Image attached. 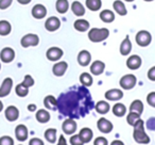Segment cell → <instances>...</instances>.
Segmentation results:
<instances>
[{
	"mask_svg": "<svg viewBox=\"0 0 155 145\" xmlns=\"http://www.w3.org/2000/svg\"><path fill=\"white\" fill-rule=\"evenodd\" d=\"M13 0H0V10H5L11 7Z\"/></svg>",
	"mask_w": 155,
	"mask_h": 145,
	"instance_id": "cell-44",
	"label": "cell"
},
{
	"mask_svg": "<svg viewBox=\"0 0 155 145\" xmlns=\"http://www.w3.org/2000/svg\"><path fill=\"white\" fill-rule=\"evenodd\" d=\"M95 110H96V112L99 113V114L104 115L110 112V104H108V102H106V100H99V102L96 104Z\"/></svg>",
	"mask_w": 155,
	"mask_h": 145,
	"instance_id": "cell-24",
	"label": "cell"
},
{
	"mask_svg": "<svg viewBox=\"0 0 155 145\" xmlns=\"http://www.w3.org/2000/svg\"><path fill=\"white\" fill-rule=\"evenodd\" d=\"M133 130V139L138 144H149L151 141L150 136L147 134L146 128H144V122L141 119L134 125Z\"/></svg>",
	"mask_w": 155,
	"mask_h": 145,
	"instance_id": "cell-1",
	"label": "cell"
},
{
	"mask_svg": "<svg viewBox=\"0 0 155 145\" xmlns=\"http://www.w3.org/2000/svg\"><path fill=\"white\" fill-rule=\"evenodd\" d=\"M0 69H1V63H0Z\"/></svg>",
	"mask_w": 155,
	"mask_h": 145,
	"instance_id": "cell-54",
	"label": "cell"
},
{
	"mask_svg": "<svg viewBox=\"0 0 155 145\" xmlns=\"http://www.w3.org/2000/svg\"><path fill=\"white\" fill-rule=\"evenodd\" d=\"M5 119L9 122H15L19 117V110L15 106H9L5 111Z\"/></svg>",
	"mask_w": 155,
	"mask_h": 145,
	"instance_id": "cell-19",
	"label": "cell"
},
{
	"mask_svg": "<svg viewBox=\"0 0 155 145\" xmlns=\"http://www.w3.org/2000/svg\"><path fill=\"white\" fill-rule=\"evenodd\" d=\"M12 88H13V79L7 77L5 80L1 83V87H0V98L7 97L12 91Z\"/></svg>",
	"mask_w": 155,
	"mask_h": 145,
	"instance_id": "cell-11",
	"label": "cell"
},
{
	"mask_svg": "<svg viewBox=\"0 0 155 145\" xmlns=\"http://www.w3.org/2000/svg\"><path fill=\"white\" fill-rule=\"evenodd\" d=\"M0 145H14V140L10 136H3L0 138Z\"/></svg>",
	"mask_w": 155,
	"mask_h": 145,
	"instance_id": "cell-41",
	"label": "cell"
},
{
	"mask_svg": "<svg viewBox=\"0 0 155 145\" xmlns=\"http://www.w3.org/2000/svg\"><path fill=\"white\" fill-rule=\"evenodd\" d=\"M115 13L112 10H103L100 13V19L105 24H110L115 20Z\"/></svg>",
	"mask_w": 155,
	"mask_h": 145,
	"instance_id": "cell-28",
	"label": "cell"
},
{
	"mask_svg": "<svg viewBox=\"0 0 155 145\" xmlns=\"http://www.w3.org/2000/svg\"><path fill=\"white\" fill-rule=\"evenodd\" d=\"M20 5H29V3L32 1V0H17Z\"/></svg>",
	"mask_w": 155,
	"mask_h": 145,
	"instance_id": "cell-50",
	"label": "cell"
},
{
	"mask_svg": "<svg viewBox=\"0 0 155 145\" xmlns=\"http://www.w3.org/2000/svg\"><path fill=\"white\" fill-rule=\"evenodd\" d=\"M110 145H124V143H123L122 141H120V140H114Z\"/></svg>",
	"mask_w": 155,
	"mask_h": 145,
	"instance_id": "cell-49",
	"label": "cell"
},
{
	"mask_svg": "<svg viewBox=\"0 0 155 145\" xmlns=\"http://www.w3.org/2000/svg\"><path fill=\"white\" fill-rule=\"evenodd\" d=\"M104 97L108 102H118L123 98V92L120 89H110L105 92Z\"/></svg>",
	"mask_w": 155,
	"mask_h": 145,
	"instance_id": "cell-10",
	"label": "cell"
},
{
	"mask_svg": "<svg viewBox=\"0 0 155 145\" xmlns=\"http://www.w3.org/2000/svg\"><path fill=\"white\" fill-rule=\"evenodd\" d=\"M112 111H113V114L117 117H122L127 114V107L124 106L123 104L121 102H117L113 106L112 108Z\"/></svg>",
	"mask_w": 155,
	"mask_h": 145,
	"instance_id": "cell-29",
	"label": "cell"
},
{
	"mask_svg": "<svg viewBox=\"0 0 155 145\" xmlns=\"http://www.w3.org/2000/svg\"><path fill=\"white\" fill-rule=\"evenodd\" d=\"M15 59V51L11 47H5L0 51V60L3 63H11Z\"/></svg>",
	"mask_w": 155,
	"mask_h": 145,
	"instance_id": "cell-13",
	"label": "cell"
},
{
	"mask_svg": "<svg viewBox=\"0 0 155 145\" xmlns=\"http://www.w3.org/2000/svg\"><path fill=\"white\" fill-rule=\"evenodd\" d=\"M2 110H3V104H2V102L0 100V112H1Z\"/></svg>",
	"mask_w": 155,
	"mask_h": 145,
	"instance_id": "cell-51",
	"label": "cell"
},
{
	"mask_svg": "<svg viewBox=\"0 0 155 145\" xmlns=\"http://www.w3.org/2000/svg\"><path fill=\"white\" fill-rule=\"evenodd\" d=\"M110 36L107 28H91L88 31V39L93 43H101Z\"/></svg>",
	"mask_w": 155,
	"mask_h": 145,
	"instance_id": "cell-2",
	"label": "cell"
},
{
	"mask_svg": "<svg viewBox=\"0 0 155 145\" xmlns=\"http://www.w3.org/2000/svg\"><path fill=\"white\" fill-rule=\"evenodd\" d=\"M78 129V124L74 121V119H71V117H67L62 124V130L65 134H68V136H72L75 133Z\"/></svg>",
	"mask_w": 155,
	"mask_h": 145,
	"instance_id": "cell-6",
	"label": "cell"
},
{
	"mask_svg": "<svg viewBox=\"0 0 155 145\" xmlns=\"http://www.w3.org/2000/svg\"><path fill=\"white\" fill-rule=\"evenodd\" d=\"M143 109H144L143 104H142V102L139 99L133 100V102H131V105H130V112H136L141 115L142 112H143Z\"/></svg>",
	"mask_w": 155,
	"mask_h": 145,
	"instance_id": "cell-30",
	"label": "cell"
},
{
	"mask_svg": "<svg viewBox=\"0 0 155 145\" xmlns=\"http://www.w3.org/2000/svg\"><path fill=\"white\" fill-rule=\"evenodd\" d=\"M97 127L99 129V131L101 133H104V134H108L113 131L114 129V125L113 123L110 121V119H105V117H100L97 122Z\"/></svg>",
	"mask_w": 155,
	"mask_h": 145,
	"instance_id": "cell-7",
	"label": "cell"
},
{
	"mask_svg": "<svg viewBox=\"0 0 155 145\" xmlns=\"http://www.w3.org/2000/svg\"><path fill=\"white\" fill-rule=\"evenodd\" d=\"M113 8H114L115 12H116L117 14H119V15L125 16L127 14V8H125L124 3H123L121 0H116V1H114V3H113Z\"/></svg>",
	"mask_w": 155,
	"mask_h": 145,
	"instance_id": "cell-31",
	"label": "cell"
},
{
	"mask_svg": "<svg viewBox=\"0 0 155 145\" xmlns=\"http://www.w3.org/2000/svg\"><path fill=\"white\" fill-rule=\"evenodd\" d=\"M147 76H148V79L151 81H155V66H152L150 69L148 71V74H147Z\"/></svg>",
	"mask_w": 155,
	"mask_h": 145,
	"instance_id": "cell-46",
	"label": "cell"
},
{
	"mask_svg": "<svg viewBox=\"0 0 155 145\" xmlns=\"http://www.w3.org/2000/svg\"><path fill=\"white\" fill-rule=\"evenodd\" d=\"M36 105H34V104H31V105H29L28 106V110L30 111V112H34V111H36Z\"/></svg>",
	"mask_w": 155,
	"mask_h": 145,
	"instance_id": "cell-48",
	"label": "cell"
},
{
	"mask_svg": "<svg viewBox=\"0 0 155 145\" xmlns=\"http://www.w3.org/2000/svg\"><path fill=\"white\" fill-rule=\"evenodd\" d=\"M143 1H147V2H151V1H153V0H143Z\"/></svg>",
	"mask_w": 155,
	"mask_h": 145,
	"instance_id": "cell-53",
	"label": "cell"
},
{
	"mask_svg": "<svg viewBox=\"0 0 155 145\" xmlns=\"http://www.w3.org/2000/svg\"><path fill=\"white\" fill-rule=\"evenodd\" d=\"M15 136L19 142H25V141L28 140V136H29V130L27 128V126L20 125L16 126L15 128Z\"/></svg>",
	"mask_w": 155,
	"mask_h": 145,
	"instance_id": "cell-17",
	"label": "cell"
},
{
	"mask_svg": "<svg viewBox=\"0 0 155 145\" xmlns=\"http://www.w3.org/2000/svg\"><path fill=\"white\" fill-rule=\"evenodd\" d=\"M71 11L78 17H81V16L85 15V8L80 1H73L71 3Z\"/></svg>",
	"mask_w": 155,
	"mask_h": 145,
	"instance_id": "cell-26",
	"label": "cell"
},
{
	"mask_svg": "<svg viewBox=\"0 0 155 145\" xmlns=\"http://www.w3.org/2000/svg\"><path fill=\"white\" fill-rule=\"evenodd\" d=\"M142 64V60L139 56L137 54H132L127 58V66L129 69H132V71H136V69L140 68Z\"/></svg>",
	"mask_w": 155,
	"mask_h": 145,
	"instance_id": "cell-16",
	"label": "cell"
},
{
	"mask_svg": "<svg viewBox=\"0 0 155 145\" xmlns=\"http://www.w3.org/2000/svg\"><path fill=\"white\" fill-rule=\"evenodd\" d=\"M12 31V26L8 20H0V35L1 36H5L9 35Z\"/></svg>",
	"mask_w": 155,
	"mask_h": 145,
	"instance_id": "cell-34",
	"label": "cell"
},
{
	"mask_svg": "<svg viewBox=\"0 0 155 145\" xmlns=\"http://www.w3.org/2000/svg\"><path fill=\"white\" fill-rule=\"evenodd\" d=\"M44 136H45L47 142L54 144V143H56V140H58V130L55 128H48L44 132Z\"/></svg>",
	"mask_w": 155,
	"mask_h": 145,
	"instance_id": "cell-27",
	"label": "cell"
},
{
	"mask_svg": "<svg viewBox=\"0 0 155 145\" xmlns=\"http://www.w3.org/2000/svg\"><path fill=\"white\" fill-rule=\"evenodd\" d=\"M144 128L150 131H155V117L151 116L147 119V122L144 123Z\"/></svg>",
	"mask_w": 155,
	"mask_h": 145,
	"instance_id": "cell-38",
	"label": "cell"
},
{
	"mask_svg": "<svg viewBox=\"0 0 155 145\" xmlns=\"http://www.w3.org/2000/svg\"><path fill=\"white\" fill-rule=\"evenodd\" d=\"M73 27H74L75 30L79 31V32H86V31L91 28V25H89V22H87L86 19L80 18V19H77L73 22Z\"/></svg>",
	"mask_w": 155,
	"mask_h": 145,
	"instance_id": "cell-25",
	"label": "cell"
},
{
	"mask_svg": "<svg viewBox=\"0 0 155 145\" xmlns=\"http://www.w3.org/2000/svg\"><path fill=\"white\" fill-rule=\"evenodd\" d=\"M55 9L60 14H65L69 10V2L68 0H56Z\"/></svg>",
	"mask_w": 155,
	"mask_h": 145,
	"instance_id": "cell-32",
	"label": "cell"
},
{
	"mask_svg": "<svg viewBox=\"0 0 155 145\" xmlns=\"http://www.w3.org/2000/svg\"><path fill=\"white\" fill-rule=\"evenodd\" d=\"M147 102L150 107L155 108V92H150L147 95Z\"/></svg>",
	"mask_w": 155,
	"mask_h": 145,
	"instance_id": "cell-42",
	"label": "cell"
},
{
	"mask_svg": "<svg viewBox=\"0 0 155 145\" xmlns=\"http://www.w3.org/2000/svg\"><path fill=\"white\" fill-rule=\"evenodd\" d=\"M124 1H127V2H133V1H135V0H124Z\"/></svg>",
	"mask_w": 155,
	"mask_h": 145,
	"instance_id": "cell-52",
	"label": "cell"
},
{
	"mask_svg": "<svg viewBox=\"0 0 155 145\" xmlns=\"http://www.w3.org/2000/svg\"><path fill=\"white\" fill-rule=\"evenodd\" d=\"M78 63L80 64V66L86 67L91 64V54L88 50H81L79 54H78Z\"/></svg>",
	"mask_w": 155,
	"mask_h": 145,
	"instance_id": "cell-14",
	"label": "cell"
},
{
	"mask_svg": "<svg viewBox=\"0 0 155 145\" xmlns=\"http://www.w3.org/2000/svg\"><path fill=\"white\" fill-rule=\"evenodd\" d=\"M29 145H45V143L39 138H32L29 141Z\"/></svg>",
	"mask_w": 155,
	"mask_h": 145,
	"instance_id": "cell-45",
	"label": "cell"
},
{
	"mask_svg": "<svg viewBox=\"0 0 155 145\" xmlns=\"http://www.w3.org/2000/svg\"><path fill=\"white\" fill-rule=\"evenodd\" d=\"M67 69H68V63L65 61H58L56 63H54L53 67H52V73L54 76L62 77L65 75Z\"/></svg>",
	"mask_w": 155,
	"mask_h": 145,
	"instance_id": "cell-9",
	"label": "cell"
},
{
	"mask_svg": "<svg viewBox=\"0 0 155 145\" xmlns=\"http://www.w3.org/2000/svg\"><path fill=\"white\" fill-rule=\"evenodd\" d=\"M69 143H70V145H84V143L82 142V140H81L80 136L79 134H72V136H70V139H69Z\"/></svg>",
	"mask_w": 155,
	"mask_h": 145,
	"instance_id": "cell-39",
	"label": "cell"
},
{
	"mask_svg": "<svg viewBox=\"0 0 155 145\" xmlns=\"http://www.w3.org/2000/svg\"><path fill=\"white\" fill-rule=\"evenodd\" d=\"M44 106L46 109L51 111L58 110V99L53 95H48L44 98Z\"/></svg>",
	"mask_w": 155,
	"mask_h": 145,
	"instance_id": "cell-22",
	"label": "cell"
},
{
	"mask_svg": "<svg viewBox=\"0 0 155 145\" xmlns=\"http://www.w3.org/2000/svg\"><path fill=\"white\" fill-rule=\"evenodd\" d=\"M56 145H68L66 138H65V136L61 134V136H58V142H56Z\"/></svg>",
	"mask_w": 155,
	"mask_h": 145,
	"instance_id": "cell-47",
	"label": "cell"
},
{
	"mask_svg": "<svg viewBox=\"0 0 155 145\" xmlns=\"http://www.w3.org/2000/svg\"><path fill=\"white\" fill-rule=\"evenodd\" d=\"M119 85H120L122 90H127H127H132L137 85V78L133 74H127L120 78Z\"/></svg>",
	"mask_w": 155,
	"mask_h": 145,
	"instance_id": "cell-3",
	"label": "cell"
},
{
	"mask_svg": "<svg viewBox=\"0 0 155 145\" xmlns=\"http://www.w3.org/2000/svg\"><path fill=\"white\" fill-rule=\"evenodd\" d=\"M63 56H64L63 49H61L60 47H55V46L50 47L46 52V57L51 62H58V61H60L62 59Z\"/></svg>",
	"mask_w": 155,
	"mask_h": 145,
	"instance_id": "cell-8",
	"label": "cell"
},
{
	"mask_svg": "<svg viewBox=\"0 0 155 145\" xmlns=\"http://www.w3.org/2000/svg\"><path fill=\"white\" fill-rule=\"evenodd\" d=\"M140 119V114L136 112H129V114L127 115V123L129 124L130 126L134 127L136 123Z\"/></svg>",
	"mask_w": 155,
	"mask_h": 145,
	"instance_id": "cell-36",
	"label": "cell"
},
{
	"mask_svg": "<svg viewBox=\"0 0 155 145\" xmlns=\"http://www.w3.org/2000/svg\"><path fill=\"white\" fill-rule=\"evenodd\" d=\"M80 82L83 87L85 88H89L93 85V82H94V79H93V76L88 73H82L80 75Z\"/></svg>",
	"mask_w": 155,
	"mask_h": 145,
	"instance_id": "cell-33",
	"label": "cell"
},
{
	"mask_svg": "<svg viewBox=\"0 0 155 145\" xmlns=\"http://www.w3.org/2000/svg\"><path fill=\"white\" fill-rule=\"evenodd\" d=\"M21 83L25 85V87L31 88V87H33V85H34L35 81H34V79H33V77L31 76V75H26V76H25V78H24V81H22Z\"/></svg>",
	"mask_w": 155,
	"mask_h": 145,
	"instance_id": "cell-40",
	"label": "cell"
},
{
	"mask_svg": "<svg viewBox=\"0 0 155 145\" xmlns=\"http://www.w3.org/2000/svg\"><path fill=\"white\" fill-rule=\"evenodd\" d=\"M39 44V37L37 34L34 33H28V34L24 35L20 40V45L24 48L29 47H35Z\"/></svg>",
	"mask_w": 155,
	"mask_h": 145,
	"instance_id": "cell-5",
	"label": "cell"
},
{
	"mask_svg": "<svg viewBox=\"0 0 155 145\" xmlns=\"http://www.w3.org/2000/svg\"><path fill=\"white\" fill-rule=\"evenodd\" d=\"M119 50H120L121 56H129L130 54V52H131V50H132V42H131V40H130L129 35H127L125 39L121 42Z\"/></svg>",
	"mask_w": 155,
	"mask_h": 145,
	"instance_id": "cell-23",
	"label": "cell"
},
{
	"mask_svg": "<svg viewBox=\"0 0 155 145\" xmlns=\"http://www.w3.org/2000/svg\"><path fill=\"white\" fill-rule=\"evenodd\" d=\"M135 41L138 46L140 47H148L152 42V35L149 31L147 30H140L137 32L135 36Z\"/></svg>",
	"mask_w": 155,
	"mask_h": 145,
	"instance_id": "cell-4",
	"label": "cell"
},
{
	"mask_svg": "<svg viewBox=\"0 0 155 145\" xmlns=\"http://www.w3.org/2000/svg\"><path fill=\"white\" fill-rule=\"evenodd\" d=\"M78 134L80 136L81 140H82V142L84 143V144H86V143H89L91 140H93V138H94V131L91 129V128H88V127L82 128V129L80 130V132H79Z\"/></svg>",
	"mask_w": 155,
	"mask_h": 145,
	"instance_id": "cell-21",
	"label": "cell"
},
{
	"mask_svg": "<svg viewBox=\"0 0 155 145\" xmlns=\"http://www.w3.org/2000/svg\"><path fill=\"white\" fill-rule=\"evenodd\" d=\"M19 145H22V144H19Z\"/></svg>",
	"mask_w": 155,
	"mask_h": 145,
	"instance_id": "cell-55",
	"label": "cell"
},
{
	"mask_svg": "<svg viewBox=\"0 0 155 145\" xmlns=\"http://www.w3.org/2000/svg\"><path fill=\"white\" fill-rule=\"evenodd\" d=\"M91 73L95 76H100L104 73L105 71V63L103 61H100V60H96L94 61L93 63L91 64Z\"/></svg>",
	"mask_w": 155,
	"mask_h": 145,
	"instance_id": "cell-15",
	"label": "cell"
},
{
	"mask_svg": "<svg viewBox=\"0 0 155 145\" xmlns=\"http://www.w3.org/2000/svg\"><path fill=\"white\" fill-rule=\"evenodd\" d=\"M61 27V20L56 16H51V17L47 18L45 22V28L49 32H54V31L58 30Z\"/></svg>",
	"mask_w": 155,
	"mask_h": 145,
	"instance_id": "cell-12",
	"label": "cell"
},
{
	"mask_svg": "<svg viewBox=\"0 0 155 145\" xmlns=\"http://www.w3.org/2000/svg\"><path fill=\"white\" fill-rule=\"evenodd\" d=\"M35 119L38 123L41 124H46L50 121L51 119V115H50L49 111L47 109H39L36 111V114H35Z\"/></svg>",
	"mask_w": 155,
	"mask_h": 145,
	"instance_id": "cell-20",
	"label": "cell"
},
{
	"mask_svg": "<svg viewBox=\"0 0 155 145\" xmlns=\"http://www.w3.org/2000/svg\"><path fill=\"white\" fill-rule=\"evenodd\" d=\"M15 93H16V95L19 96V97H26L29 94V88L25 87L22 83H19V85H16Z\"/></svg>",
	"mask_w": 155,
	"mask_h": 145,
	"instance_id": "cell-37",
	"label": "cell"
},
{
	"mask_svg": "<svg viewBox=\"0 0 155 145\" xmlns=\"http://www.w3.org/2000/svg\"><path fill=\"white\" fill-rule=\"evenodd\" d=\"M32 16L36 19H41V18H45L46 15H47V9L44 5H41V3H37L34 7L32 8Z\"/></svg>",
	"mask_w": 155,
	"mask_h": 145,
	"instance_id": "cell-18",
	"label": "cell"
},
{
	"mask_svg": "<svg viewBox=\"0 0 155 145\" xmlns=\"http://www.w3.org/2000/svg\"><path fill=\"white\" fill-rule=\"evenodd\" d=\"M94 145H108V141L105 136H97L94 140Z\"/></svg>",
	"mask_w": 155,
	"mask_h": 145,
	"instance_id": "cell-43",
	"label": "cell"
},
{
	"mask_svg": "<svg viewBox=\"0 0 155 145\" xmlns=\"http://www.w3.org/2000/svg\"><path fill=\"white\" fill-rule=\"evenodd\" d=\"M86 8L91 11H99L102 8V1L101 0H86L85 1Z\"/></svg>",
	"mask_w": 155,
	"mask_h": 145,
	"instance_id": "cell-35",
	"label": "cell"
}]
</instances>
